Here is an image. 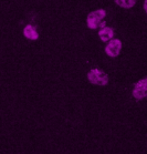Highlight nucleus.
I'll list each match as a JSON object with an SVG mask.
<instances>
[{"mask_svg": "<svg viewBox=\"0 0 147 154\" xmlns=\"http://www.w3.org/2000/svg\"><path fill=\"white\" fill-rule=\"evenodd\" d=\"M133 97L136 100L147 98V77L143 78L142 80L135 83L133 89Z\"/></svg>", "mask_w": 147, "mask_h": 154, "instance_id": "obj_3", "label": "nucleus"}, {"mask_svg": "<svg viewBox=\"0 0 147 154\" xmlns=\"http://www.w3.org/2000/svg\"><path fill=\"white\" fill-rule=\"evenodd\" d=\"M105 16H106V11L104 9H98V10L90 12L88 14V18H86L88 27L91 29H95L98 27L104 28L105 22L103 21V19L105 18Z\"/></svg>", "mask_w": 147, "mask_h": 154, "instance_id": "obj_1", "label": "nucleus"}, {"mask_svg": "<svg viewBox=\"0 0 147 154\" xmlns=\"http://www.w3.org/2000/svg\"><path fill=\"white\" fill-rule=\"evenodd\" d=\"M116 5H118L119 7L125 8V9H130L133 6H135L136 0H116Z\"/></svg>", "mask_w": 147, "mask_h": 154, "instance_id": "obj_7", "label": "nucleus"}, {"mask_svg": "<svg viewBox=\"0 0 147 154\" xmlns=\"http://www.w3.org/2000/svg\"><path fill=\"white\" fill-rule=\"evenodd\" d=\"M88 79L96 85H106L109 83V75L100 69H91L88 73Z\"/></svg>", "mask_w": 147, "mask_h": 154, "instance_id": "obj_2", "label": "nucleus"}, {"mask_svg": "<svg viewBox=\"0 0 147 154\" xmlns=\"http://www.w3.org/2000/svg\"><path fill=\"white\" fill-rule=\"evenodd\" d=\"M122 50V41L119 39H112L105 47V52L110 57H117Z\"/></svg>", "mask_w": 147, "mask_h": 154, "instance_id": "obj_4", "label": "nucleus"}, {"mask_svg": "<svg viewBox=\"0 0 147 154\" xmlns=\"http://www.w3.org/2000/svg\"><path fill=\"white\" fill-rule=\"evenodd\" d=\"M23 35H25L26 38L30 39V40H35L38 39L39 33L38 31L35 30V28L31 25H27L23 29Z\"/></svg>", "mask_w": 147, "mask_h": 154, "instance_id": "obj_6", "label": "nucleus"}, {"mask_svg": "<svg viewBox=\"0 0 147 154\" xmlns=\"http://www.w3.org/2000/svg\"><path fill=\"white\" fill-rule=\"evenodd\" d=\"M144 9H145V11H146V14H147V0L144 2Z\"/></svg>", "mask_w": 147, "mask_h": 154, "instance_id": "obj_8", "label": "nucleus"}, {"mask_svg": "<svg viewBox=\"0 0 147 154\" xmlns=\"http://www.w3.org/2000/svg\"><path fill=\"white\" fill-rule=\"evenodd\" d=\"M98 35H100L102 41H111L114 37V30L110 27H104V28H101V30L98 31Z\"/></svg>", "mask_w": 147, "mask_h": 154, "instance_id": "obj_5", "label": "nucleus"}]
</instances>
